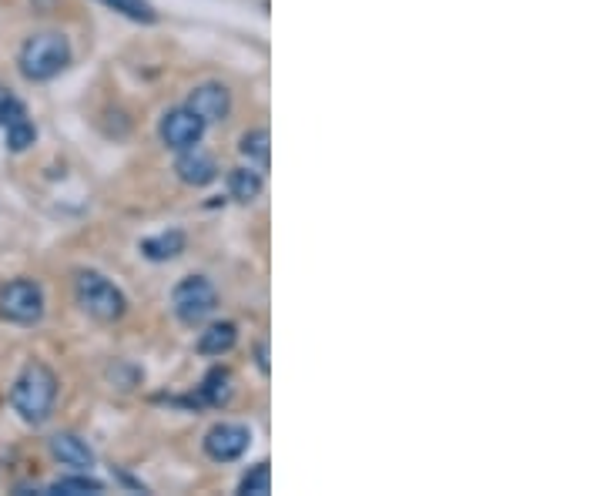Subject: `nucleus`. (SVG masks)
Wrapping results in <instances>:
<instances>
[{"mask_svg":"<svg viewBox=\"0 0 603 496\" xmlns=\"http://www.w3.org/2000/svg\"><path fill=\"white\" fill-rule=\"evenodd\" d=\"M181 252H185V232H178V228H171V232H161V235L145 238V242H141V255L151 259V262L178 259Z\"/></svg>","mask_w":603,"mask_h":496,"instance_id":"12","label":"nucleus"},{"mask_svg":"<svg viewBox=\"0 0 603 496\" xmlns=\"http://www.w3.org/2000/svg\"><path fill=\"white\" fill-rule=\"evenodd\" d=\"M228 192H232L235 202H255L258 192H262V175L252 168H235L228 175Z\"/></svg>","mask_w":603,"mask_h":496,"instance_id":"14","label":"nucleus"},{"mask_svg":"<svg viewBox=\"0 0 603 496\" xmlns=\"http://www.w3.org/2000/svg\"><path fill=\"white\" fill-rule=\"evenodd\" d=\"M188 111H195L201 121H225L228 111H232V94H228L225 84H198L195 91L188 94Z\"/></svg>","mask_w":603,"mask_h":496,"instance_id":"8","label":"nucleus"},{"mask_svg":"<svg viewBox=\"0 0 603 496\" xmlns=\"http://www.w3.org/2000/svg\"><path fill=\"white\" fill-rule=\"evenodd\" d=\"M175 171H178V178L185 181V185H191V188H205V185H212V181L218 178L215 158L205 155V151H201L198 145L178 151Z\"/></svg>","mask_w":603,"mask_h":496,"instance_id":"9","label":"nucleus"},{"mask_svg":"<svg viewBox=\"0 0 603 496\" xmlns=\"http://www.w3.org/2000/svg\"><path fill=\"white\" fill-rule=\"evenodd\" d=\"M238 342V326L235 322H215V326H208L201 332L198 339V352L201 356H225V352H232Z\"/></svg>","mask_w":603,"mask_h":496,"instance_id":"11","label":"nucleus"},{"mask_svg":"<svg viewBox=\"0 0 603 496\" xmlns=\"http://www.w3.org/2000/svg\"><path fill=\"white\" fill-rule=\"evenodd\" d=\"M272 490V470H268V463H255L252 470L245 473L242 486H238V493L245 496H265Z\"/></svg>","mask_w":603,"mask_h":496,"instance_id":"19","label":"nucleus"},{"mask_svg":"<svg viewBox=\"0 0 603 496\" xmlns=\"http://www.w3.org/2000/svg\"><path fill=\"white\" fill-rule=\"evenodd\" d=\"M248 446H252V433L238 423H218V426L208 429V436H205V453L212 456L215 463L238 460Z\"/></svg>","mask_w":603,"mask_h":496,"instance_id":"7","label":"nucleus"},{"mask_svg":"<svg viewBox=\"0 0 603 496\" xmlns=\"http://www.w3.org/2000/svg\"><path fill=\"white\" fill-rule=\"evenodd\" d=\"M51 493H64V496H81V493H104V483L94 480V476H64V480L51 483Z\"/></svg>","mask_w":603,"mask_h":496,"instance_id":"17","label":"nucleus"},{"mask_svg":"<svg viewBox=\"0 0 603 496\" xmlns=\"http://www.w3.org/2000/svg\"><path fill=\"white\" fill-rule=\"evenodd\" d=\"M0 316L14 326H34L44 316V289L34 279H14L0 289Z\"/></svg>","mask_w":603,"mask_h":496,"instance_id":"5","label":"nucleus"},{"mask_svg":"<svg viewBox=\"0 0 603 496\" xmlns=\"http://www.w3.org/2000/svg\"><path fill=\"white\" fill-rule=\"evenodd\" d=\"M161 141L171 148V151H185V148H195L201 135H205V121L198 118L195 111L188 108H175L161 118Z\"/></svg>","mask_w":603,"mask_h":496,"instance_id":"6","label":"nucleus"},{"mask_svg":"<svg viewBox=\"0 0 603 496\" xmlns=\"http://www.w3.org/2000/svg\"><path fill=\"white\" fill-rule=\"evenodd\" d=\"M17 64H21V74L27 81H51L71 64V44H67L64 34L54 31L34 34L24 41Z\"/></svg>","mask_w":603,"mask_h":496,"instance_id":"2","label":"nucleus"},{"mask_svg":"<svg viewBox=\"0 0 603 496\" xmlns=\"http://www.w3.org/2000/svg\"><path fill=\"white\" fill-rule=\"evenodd\" d=\"M7 148L14 151V155H21V151H27L37 141V128L27 118H21V121H14V124H7Z\"/></svg>","mask_w":603,"mask_h":496,"instance_id":"18","label":"nucleus"},{"mask_svg":"<svg viewBox=\"0 0 603 496\" xmlns=\"http://www.w3.org/2000/svg\"><path fill=\"white\" fill-rule=\"evenodd\" d=\"M268 131L265 128H258V131H248V135H242V145H238V151L252 161V165H258V168H268Z\"/></svg>","mask_w":603,"mask_h":496,"instance_id":"15","label":"nucleus"},{"mask_svg":"<svg viewBox=\"0 0 603 496\" xmlns=\"http://www.w3.org/2000/svg\"><path fill=\"white\" fill-rule=\"evenodd\" d=\"M258 369L268 376V359H265V346H258Z\"/></svg>","mask_w":603,"mask_h":496,"instance_id":"21","label":"nucleus"},{"mask_svg":"<svg viewBox=\"0 0 603 496\" xmlns=\"http://www.w3.org/2000/svg\"><path fill=\"white\" fill-rule=\"evenodd\" d=\"M51 456L57 463L71 466V470H91V466H94V450L74 433L51 436Z\"/></svg>","mask_w":603,"mask_h":496,"instance_id":"10","label":"nucleus"},{"mask_svg":"<svg viewBox=\"0 0 603 496\" xmlns=\"http://www.w3.org/2000/svg\"><path fill=\"white\" fill-rule=\"evenodd\" d=\"M74 292H78L81 309L98 322H118L124 312H128L124 292L114 282L104 279L101 272H81L78 282H74Z\"/></svg>","mask_w":603,"mask_h":496,"instance_id":"3","label":"nucleus"},{"mask_svg":"<svg viewBox=\"0 0 603 496\" xmlns=\"http://www.w3.org/2000/svg\"><path fill=\"white\" fill-rule=\"evenodd\" d=\"M104 4H108L111 11L131 17V21H141V24H155L158 21V14H155V7H151V0H104Z\"/></svg>","mask_w":603,"mask_h":496,"instance_id":"16","label":"nucleus"},{"mask_svg":"<svg viewBox=\"0 0 603 496\" xmlns=\"http://www.w3.org/2000/svg\"><path fill=\"white\" fill-rule=\"evenodd\" d=\"M54 403H57V376L44 362H31L24 366L21 376L14 379L11 386V406L14 413L31 426H41L51 419L54 413Z\"/></svg>","mask_w":603,"mask_h":496,"instance_id":"1","label":"nucleus"},{"mask_svg":"<svg viewBox=\"0 0 603 496\" xmlns=\"http://www.w3.org/2000/svg\"><path fill=\"white\" fill-rule=\"evenodd\" d=\"M171 309H175L178 322L185 326H201L205 319L215 316L218 309V292L215 285L205 279V275H191V279L178 282L175 292H171Z\"/></svg>","mask_w":603,"mask_h":496,"instance_id":"4","label":"nucleus"},{"mask_svg":"<svg viewBox=\"0 0 603 496\" xmlns=\"http://www.w3.org/2000/svg\"><path fill=\"white\" fill-rule=\"evenodd\" d=\"M21 118H27L24 104L17 101L14 94L0 91V128H7V124H14V121H21Z\"/></svg>","mask_w":603,"mask_h":496,"instance_id":"20","label":"nucleus"},{"mask_svg":"<svg viewBox=\"0 0 603 496\" xmlns=\"http://www.w3.org/2000/svg\"><path fill=\"white\" fill-rule=\"evenodd\" d=\"M235 393V379L228 369H212L205 376V383H201V399H205L208 406H225L228 399Z\"/></svg>","mask_w":603,"mask_h":496,"instance_id":"13","label":"nucleus"}]
</instances>
